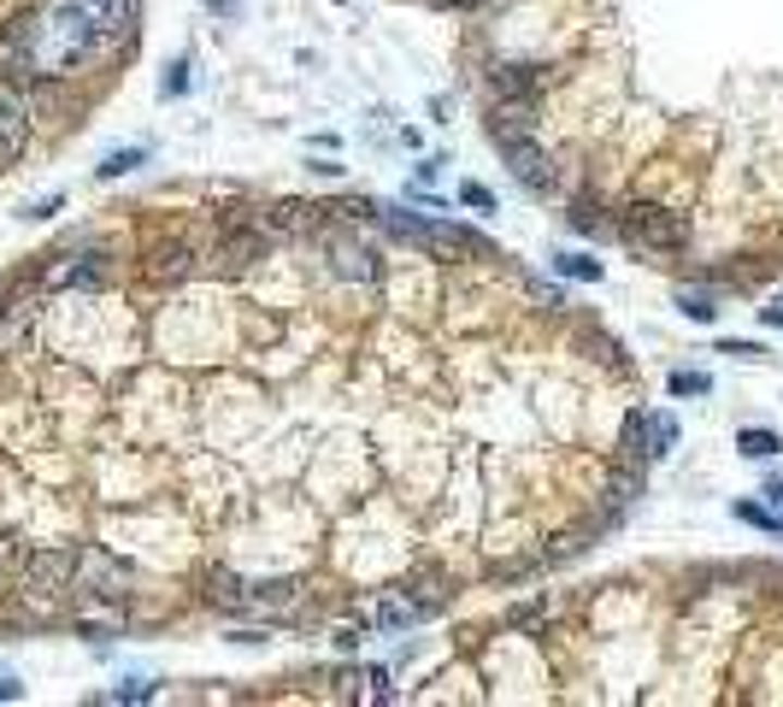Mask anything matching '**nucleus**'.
I'll list each match as a JSON object with an SVG mask.
<instances>
[{
  "mask_svg": "<svg viewBox=\"0 0 783 707\" xmlns=\"http://www.w3.org/2000/svg\"><path fill=\"white\" fill-rule=\"evenodd\" d=\"M677 449V418L672 413H631L625 418V460L648 466V460Z\"/></svg>",
  "mask_w": 783,
  "mask_h": 707,
  "instance_id": "1",
  "label": "nucleus"
},
{
  "mask_svg": "<svg viewBox=\"0 0 783 707\" xmlns=\"http://www.w3.org/2000/svg\"><path fill=\"white\" fill-rule=\"evenodd\" d=\"M625 236L631 242H643V248H684L689 242V224L677 219V212H665V207H648V200H636V207L625 212Z\"/></svg>",
  "mask_w": 783,
  "mask_h": 707,
  "instance_id": "2",
  "label": "nucleus"
},
{
  "mask_svg": "<svg viewBox=\"0 0 783 707\" xmlns=\"http://www.w3.org/2000/svg\"><path fill=\"white\" fill-rule=\"evenodd\" d=\"M71 578H77V589L83 596H95V601H124L130 596V572L112 554H100V548H77Z\"/></svg>",
  "mask_w": 783,
  "mask_h": 707,
  "instance_id": "3",
  "label": "nucleus"
},
{
  "mask_svg": "<svg viewBox=\"0 0 783 707\" xmlns=\"http://www.w3.org/2000/svg\"><path fill=\"white\" fill-rule=\"evenodd\" d=\"M496 148H501V160L513 166V178L525 183V190H536V195H542L548 183H554V166H548V154L536 148V142H525V136H518V130H513V136H496Z\"/></svg>",
  "mask_w": 783,
  "mask_h": 707,
  "instance_id": "4",
  "label": "nucleus"
},
{
  "mask_svg": "<svg viewBox=\"0 0 783 707\" xmlns=\"http://www.w3.org/2000/svg\"><path fill=\"white\" fill-rule=\"evenodd\" d=\"M71 566H77V554H30V566H24V589H36V596H60Z\"/></svg>",
  "mask_w": 783,
  "mask_h": 707,
  "instance_id": "5",
  "label": "nucleus"
},
{
  "mask_svg": "<svg viewBox=\"0 0 783 707\" xmlns=\"http://www.w3.org/2000/svg\"><path fill=\"white\" fill-rule=\"evenodd\" d=\"M330 266H337V278H354V283L377 278V254L366 248V242H347V236L330 242Z\"/></svg>",
  "mask_w": 783,
  "mask_h": 707,
  "instance_id": "6",
  "label": "nucleus"
},
{
  "mask_svg": "<svg viewBox=\"0 0 783 707\" xmlns=\"http://www.w3.org/2000/svg\"><path fill=\"white\" fill-rule=\"evenodd\" d=\"M100 278H107L100 254H77L71 266H53V271H48V283H60V290H71V283H83V290H89V283H100Z\"/></svg>",
  "mask_w": 783,
  "mask_h": 707,
  "instance_id": "7",
  "label": "nucleus"
},
{
  "mask_svg": "<svg viewBox=\"0 0 783 707\" xmlns=\"http://www.w3.org/2000/svg\"><path fill=\"white\" fill-rule=\"evenodd\" d=\"M542 83H548L542 65H506V71H496V95H530V89H542Z\"/></svg>",
  "mask_w": 783,
  "mask_h": 707,
  "instance_id": "8",
  "label": "nucleus"
},
{
  "mask_svg": "<svg viewBox=\"0 0 783 707\" xmlns=\"http://www.w3.org/2000/svg\"><path fill=\"white\" fill-rule=\"evenodd\" d=\"M0 142H7V154L24 148V100L0 89Z\"/></svg>",
  "mask_w": 783,
  "mask_h": 707,
  "instance_id": "9",
  "label": "nucleus"
},
{
  "mask_svg": "<svg viewBox=\"0 0 783 707\" xmlns=\"http://www.w3.org/2000/svg\"><path fill=\"white\" fill-rule=\"evenodd\" d=\"M295 589H301L295 578H271V584H254L248 601H254V608H289V601H295Z\"/></svg>",
  "mask_w": 783,
  "mask_h": 707,
  "instance_id": "10",
  "label": "nucleus"
},
{
  "mask_svg": "<svg viewBox=\"0 0 783 707\" xmlns=\"http://www.w3.org/2000/svg\"><path fill=\"white\" fill-rule=\"evenodd\" d=\"M212 589H207V596L212 601H219V608H230V613H236V608H248V589H242L236 578H230V572H212V578H207Z\"/></svg>",
  "mask_w": 783,
  "mask_h": 707,
  "instance_id": "11",
  "label": "nucleus"
},
{
  "mask_svg": "<svg viewBox=\"0 0 783 707\" xmlns=\"http://www.w3.org/2000/svg\"><path fill=\"white\" fill-rule=\"evenodd\" d=\"M736 449H743L748 460H772V454H783V442L772 437V430H736Z\"/></svg>",
  "mask_w": 783,
  "mask_h": 707,
  "instance_id": "12",
  "label": "nucleus"
},
{
  "mask_svg": "<svg viewBox=\"0 0 783 707\" xmlns=\"http://www.w3.org/2000/svg\"><path fill=\"white\" fill-rule=\"evenodd\" d=\"M677 307L689 313L695 325H713V313H719V301L707 295V290H677Z\"/></svg>",
  "mask_w": 783,
  "mask_h": 707,
  "instance_id": "13",
  "label": "nucleus"
},
{
  "mask_svg": "<svg viewBox=\"0 0 783 707\" xmlns=\"http://www.w3.org/2000/svg\"><path fill=\"white\" fill-rule=\"evenodd\" d=\"M142 160H148V148H119V154L100 160V178H124V171H136Z\"/></svg>",
  "mask_w": 783,
  "mask_h": 707,
  "instance_id": "14",
  "label": "nucleus"
},
{
  "mask_svg": "<svg viewBox=\"0 0 783 707\" xmlns=\"http://www.w3.org/2000/svg\"><path fill=\"white\" fill-rule=\"evenodd\" d=\"M554 271H565V278H601V259H589V254H560Z\"/></svg>",
  "mask_w": 783,
  "mask_h": 707,
  "instance_id": "15",
  "label": "nucleus"
},
{
  "mask_svg": "<svg viewBox=\"0 0 783 707\" xmlns=\"http://www.w3.org/2000/svg\"><path fill=\"white\" fill-rule=\"evenodd\" d=\"M672 395H707V389H713V378H707V371H672Z\"/></svg>",
  "mask_w": 783,
  "mask_h": 707,
  "instance_id": "16",
  "label": "nucleus"
},
{
  "mask_svg": "<svg viewBox=\"0 0 783 707\" xmlns=\"http://www.w3.org/2000/svg\"><path fill=\"white\" fill-rule=\"evenodd\" d=\"M154 271H159V278H183V271H188V248H159L154 254Z\"/></svg>",
  "mask_w": 783,
  "mask_h": 707,
  "instance_id": "17",
  "label": "nucleus"
},
{
  "mask_svg": "<svg viewBox=\"0 0 783 707\" xmlns=\"http://www.w3.org/2000/svg\"><path fill=\"white\" fill-rule=\"evenodd\" d=\"M183 89H188V60H171V65H166V77H159V95L178 100Z\"/></svg>",
  "mask_w": 783,
  "mask_h": 707,
  "instance_id": "18",
  "label": "nucleus"
},
{
  "mask_svg": "<svg viewBox=\"0 0 783 707\" xmlns=\"http://www.w3.org/2000/svg\"><path fill=\"white\" fill-rule=\"evenodd\" d=\"M572 230H584V236H601V230H607L601 207H572Z\"/></svg>",
  "mask_w": 783,
  "mask_h": 707,
  "instance_id": "19",
  "label": "nucleus"
},
{
  "mask_svg": "<svg viewBox=\"0 0 783 707\" xmlns=\"http://www.w3.org/2000/svg\"><path fill=\"white\" fill-rule=\"evenodd\" d=\"M736 519H748V525H766V531H783V519L766 513V508H754V501H736Z\"/></svg>",
  "mask_w": 783,
  "mask_h": 707,
  "instance_id": "20",
  "label": "nucleus"
},
{
  "mask_svg": "<svg viewBox=\"0 0 783 707\" xmlns=\"http://www.w3.org/2000/svg\"><path fill=\"white\" fill-rule=\"evenodd\" d=\"M460 200H466V207H477V212H496V195H489L484 183H460Z\"/></svg>",
  "mask_w": 783,
  "mask_h": 707,
  "instance_id": "21",
  "label": "nucleus"
},
{
  "mask_svg": "<svg viewBox=\"0 0 783 707\" xmlns=\"http://www.w3.org/2000/svg\"><path fill=\"white\" fill-rule=\"evenodd\" d=\"M148 696H154V684H142V678H130V684H119V690H112L107 702H148Z\"/></svg>",
  "mask_w": 783,
  "mask_h": 707,
  "instance_id": "22",
  "label": "nucleus"
},
{
  "mask_svg": "<svg viewBox=\"0 0 783 707\" xmlns=\"http://www.w3.org/2000/svg\"><path fill=\"white\" fill-rule=\"evenodd\" d=\"M60 207H65V195H41L36 207H24V219H53Z\"/></svg>",
  "mask_w": 783,
  "mask_h": 707,
  "instance_id": "23",
  "label": "nucleus"
},
{
  "mask_svg": "<svg viewBox=\"0 0 783 707\" xmlns=\"http://www.w3.org/2000/svg\"><path fill=\"white\" fill-rule=\"evenodd\" d=\"M760 325L783 330V290H778V295H772V301H766V307H760Z\"/></svg>",
  "mask_w": 783,
  "mask_h": 707,
  "instance_id": "24",
  "label": "nucleus"
},
{
  "mask_svg": "<svg viewBox=\"0 0 783 707\" xmlns=\"http://www.w3.org/2000/svg\"><path fill=\"white\" fill-rule=\"evenodd\" d=\"M19 696H24V684L12 672H0V702H19Z\"/></svg>",
  "mask_w": 783,
  "mask_h": 707,
  "instance_id": "25",
  "label": "nucleus"
},
{
  "mask_svg": "<svg viewBox=\"0 0 783 707\" xmlns=\"http://www.w3.org/2000/svg\"><path fill=\"white\" fill-rule=\"evenodd\" d=\"M12 560H19V548H12V537H0V578L12 572Z\"/></svg>",
  "mask_w": 783,
  "mask_h": 707,
  "instance_id": "26",
  "label": "nucleus"
},
{
  "mask_svg": "<svg viewBox=\"0 0 783 707\" xmlns=\"http://www.w3.org/2000/svg\"><path fill=\"white\" fill-rule=\"evenodd\" d=\"M371 696H377V702H389V696H395V690H389V672H371Z\"/></svg>",
  "mask_w": 783,
  "mask_h": 707,
  "instance_id": "27",
  "label": "nucleus"
},
{
  "mask_svg": "<svg viewBox=\"0 0 783 707\" xmlns=\"http://www.w3.org/2000/svg\"><path fill=\"white\" fill-rule=\"evenodd\" d=\"M719 354H743V359H760V349H754V342H724Z\"/></svg>",
  "mask_w": 783,
  "mask_h": 707,
  "instance_id": "28",
  "label": "nucleus"
},
{
  "mask_svg": "<svg viewBox=\"0 0 783 707\" xmlns=\"http://www.w3.org/2000/svg\"><path fill=\"white\" fill-rule=\"evenodd\" d=\"M77 7H95V0H77Z\"/></svg>",
  "mask_w": 783,
  "mask_h": 707,
  "instance_id": "29",
  "label": "nucleus"
},
{
  "mask_svg": "<svg viewBox=\"0 0 783 707\" xmlns=\"http://www.w3.org/2000/svg\"><path fill=\"white\" fill-rule=\"evenodd\" d=\"M460 7H466V0H460Z\"/></svg>",
  "mask_w": 783,
  "mask_h": 707,
  "instance_id": "30",
  "label": "nucleus"
}]
</instances>
